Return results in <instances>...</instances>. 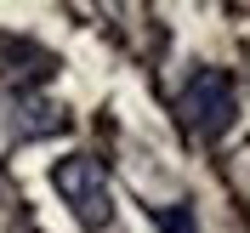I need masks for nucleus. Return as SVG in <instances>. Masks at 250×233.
<instances>
[{
    "mask_svg": "<svg viewBox=\"0 0 250 233\" xmlns=\"http://www.w3.org/2000/svg\"><path fill=\"white\" fill-rule=\"evenodd\" d=\"M176 120L193 142H216L228 137V125L239 120V97H233V80L228 68H199V74L182 85L176 97Z\"/></svg>",
    "mask_w": 250,
    "mask_h": 233,
    "instance_id": "obj_1",
    "label": "nucleus"
},
{
    "mask_svg": "<svg viewBox=\"0 0 250 233\" xmlns=\"http://www.w3.org/2000/svg\"><path fill=\"white\" fill-rule=\"evenodd\" d=\"M51 68H57V57H51V51L29 46V40H0V80L40 85V80H51Z\"/></svg>",
    "mask_w": 250,
    "mask_h": 233,
    "instance_id": "obj_3",
    "label": "nucleus"
},
{
    "mask_svg": "<svg viewBox=\"0 0 250 233\" xmlns=\"http://www.w3.org/2000/svg\"><path fill=\"white\" fill-rule=\"evenodd\" d=\"M165 228L171 233H193V222H188V211H165Z\"/></svg>",
    "mask_w": 250,
    "mask_h": 233,
    "instance_id": "obj_5",
    "label": "nucleus"
},
{
    "mask_svg": "<svg viewBox=\"0 0 250 233\" xmlns=\"http://www.w3.org/2000/svg\"><path fill=\"white\" fill-rule=\"evenodd\" d=\"M51 188L68 199V211L80 216V228L103 233V228L114 222V193H108V171H103V159H91V154L57 159V165H51Z\"/></svg>",
    "mask_w": 250,
    "mask_h": 233,
    "instance_id": "obj_2",
    "label": "nucleus"
},
{
    "mask_svg": "<svg viewBox=\"0 0 250 233\" xmlns=\"http://www.w3.org/2000/svg\"><path fill=\"white\" fill-rule=\"evenodd\" d=\"M23 114L29 120H17V137H46V131H62V108H51V103H23Z\"/></svg>",
    "mask_w": 250,
    "mask_h": 233,
    "instance_id": "obj_4",
    "label": "nucleus"
}]
</instances>
